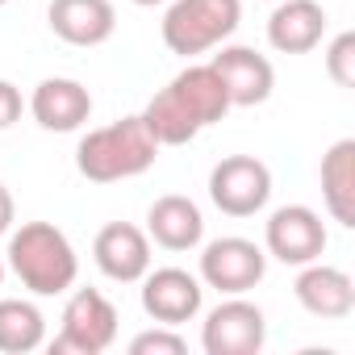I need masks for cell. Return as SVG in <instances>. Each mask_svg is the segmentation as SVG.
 <instances>
[{
	"label": "cell",
	"instance_id": "obj_14",
	"mask_svg": "<svg viewBox=\"0 0 355 355\" xmlns=\"http://www.w3.org/2000/svg\"><path fill=\"white\" fill-rule=\"evenodd\" d=\"M293 293H297L301 309H309L313 318H326V322H343L355 309V284H351V276L343 268L322 263V259H313V263L301 268Z\"/></svg>",
	"mask_w": 355,
	"mask_h": 355
},
{
	"label": "cell",
	"instance_id": "obj_26",
	"mask_svg": "<svg viewBox=\"0 0 355 355\" xmlns=\"http://www.w3.org/2000/svg\"><path fill=\"white\" fill-rule=\"evenodd\" d=\"M5 272H9V263H5V255H0V284H5Z\"/></svg>",
	"mask_w": 355,
	"mask_h": 355
},
{
	"label": "cell",
	"instance_id": "obj_2",
	"mask_svg": "<svg viewBox=\"0 0 355 355\" xmlns=\"http://www.w3.org/2000/svg\"><path fill=\"white\" fill-rule=\"evenodd\" d=\"M155 159H159V142L150 138V130L142 125L138 113L121 117V121H109L101 130H88L76 146V167L92 184L134 180Z\"/></svg>",
	"mask_w": 355,
	"mask_h": 355
},
{
	"label": "cell",
	"instance_id": "obj_23",
	"mask_svg": "<svg viewBox=\"0 0 355 355\" xmlns=\"http://www.w3.org/2000/svg\"><path fill=\"white\" fill-rule=\"evenodd\" d=\"M21 109H26L21 88H17V84H9V80H0V130L17 125V121H21Z\"/></svg>",
	"mask_w": 355,
	"mask_h": 355
},
{
	"label": "cell",
	"instance_id": "obj_6",
	"mask_svg": "<svg viewBox=\"0 0 355 355\" xmlns=\"http://www.w3.org/2000/svg\"><path fill=\"white\" fill-rule=\"evenodd\" d=\"M263 276H268V251L251 239L226 234V239L205 243V251H201V284L205 288H218L226 297H243Z\"/></svg>",
	"mask_w": 355,
	"mask_h": 355
},
{
	"label": "cell",
	"instance_id": "obj_9",
	"mask_svg": "<svg viewBox=\"0 0 355 355\" xmlns=\"http://www.w3.org/2000/svg\"><path fill=\"white\" fill-rule=\"evenodd\" d=\"M205 284L184 268H155L142 276V309L155 326H184L201 313Z\"/></svg>",
	"mask_w": 355,
	"mask_h": 355
},
{
	"label": "cell",
	"instance_id": "obj_18",
	"mask_svg": "<svg viewBox=\"0 0 355 355\" xmlns=\"http://www.w3.org/2000/svg\"><path fill=\"white\" fill-rule=\"evenodd\" d=\"M167 88L180 96V105L197 117V125H201V130H205V125H214V121H222V117L230 113L226 84L218 80V71H214L209 63H189V67L175 76Z\"/></svg>",
	"mask_w": 355,
	"mask_h": 355
},
{
	"label": "cell",
	"instance_id": "obj_16",
	"mask_svg": "<svg viewBox=\"0 0 355 355\" xmlns=\"http://www.w3.org/2000/svg\"><path fill=\"white\" fill-rule=\"evenodd\" d=\"M326 34V9L318 0H280L268 17V42L280 55H309Z\"/></svg>",
	"mask_w": 355,
	"mask_h": 355
},
{
	"label": "cell",
	"instance_id": "obj_22",
	"mask_svg": "<svg viewBox=\"0 0 355 355\" xmlns=\"http://www.w3.org/2000/svg\"><path fill=\"white\" fill-rule=\"evenodd\" d=\"M189 343L175 334V326H155V330H142L134 334L130 343V355H184Z\"/></svg>",
	"mask_w": 355,
	"mask_h": 355
},
{
	"label": "cell",
	"instance_id": "obj_21",
	"mask_svg": "<svg viewBox=\"0 0 355 355\" xmlns=\"http://www.w3.org/2000/svg\"><path fill=\"white\" fill-rule=\"evenodd\" d=\"M326 76L338 84V88H355V34H338L330 46H326Z\"/></svg>",
	"mask_w": 355,
	"mask_h": 355
},
{
	"label": "cell",
	"instance_id": "obj_3",
	"mask_svg": "<svg viewBox=\"0 0 355 355\" xmlns=\"http://www.w3.org/2000/svg\"><path fill=\"white\" fill-rule=\"evenodd\" d=\"M243 21V0H171L163 13V46L171 55H205L222 46Z\"/></svg>",
	"mask_w": 355,
	"mask_h": 355
},
{
	"label": "cell",
	"instance_id": "obj_11",
	"mask_svg": "<svg viewBox=\"0 0 355 355\" xmlns=\"http://www.w3.org/2000/svg\"><path fill=\"white\" fill-rule=\"evenodd\" d=\"M92 259H96L101 276H109L117 284H134L150 272V239L134 222H109L92 239Z\"/></svg>",
	"mask_w": 355,
	"mask_h": 355
},
{
	"label": "cell",
	"instance_id": "obj_4",
	"mask_svg": "<svg viewBox=\"0 0 355 355\" xmlns=\"http://www.w3.org/2000/svg\"><path fill=\"white\" fill-rule=\"evenodd\" d=\"M59 322V338L51 343L55 355H101L117 338V309L96 288H76Z\"/></svg>",
	"mask_w": 355,
	"mask_h": 355
},
{
	"label": "cell",
	"instance_id": "obj_7",
	"mask_svg": "<svg viewBox=\"0 0 355 355\" xmlns=\"http://www.w3.org/2000/svg\"><path fill=\"white\" fill-rule=\"evenodd\" d=\"M326 243H330L326 222L309 205H280L263 222V251L288 268H305V263L322 259Z\"/></svg>",
	"mask_w": 355,
	"mask_h": 355
},
{
	"label": "cell",
	"instance_id": "obj_12",
	"mask_svg": "<svg viewBox=\"0 0 355 355\" xmlns=\"http://www.w3.org/2000/svg\"><path fill=\"white\" fill-rule=\"evenodd\" d=\"M30 113L42 130L51 134H71L80 130L88 117H92V92L80 84V80H67V76H51L34 88L30 96Z\"/></svg>",
	"mask_w": 355,
	"mask_h": 355
},
{
	"label": "cell",
	"instance_id": "obj_10",
	"mask_svg": "<svg viewBox=\"0 0 355 355\" xmlns=\"http://www.w3.org/2000/svg\"><path fill=\"white\" fill-rule=\"evenodd\" d=\"M209 67L218 71V80L226 84L230 109H255L272 96L276 88V71L268 63V55H259L255 46H226L209 59Z\"/></svg>",
	"mask_w": 355,
	"mask_h": 355
},
{
	"label": "cell",
	"instance_id": "obj_25",
	"mask_svg": "<svg viewBox=\"0 0 355 355\" xmlns=\"http://www.w3.org/2000/svg\"><path fill=\"white\" fill-rule=\"evenodd\" d=\"M130 5H138V9H155V5H163V0H130Z\"/></svg>",
	"mask_w": 355,
	"mask_h": 355
},
{
	"label": "cell",
	"instance_id": "obj_8",
	"mask_svg": "<svg viewBox=\"0 0 355 355\" xmlns=\"http://www.w3.org/2000/svg\"><path fill=\"white\" fill-rule=\"evenodd\" d=\"M263 343H268V318L259 305L230 297L205 313V326H201L205 355H259Z\"/></svg>",
	"mask_w": 355,
	"mask_h": 355
},
{
	"label": "cell",
	"instance_id": "obj_19",
	"mask_svg": "<svg viewBox=\"0 0 355 355\" xmlns=\"http://www.w3.org/2000/svg\"><path fill=\"white\" fill-rule=\"evenodd\" d=\"M138 117H142V125L150 130V138H155L159 146H189V142L201 134L197 117L180 105V96H175L171 88H159V92L146 101V109H142Z\"/></svg>",
	"mask_w": 355,
	"mask_h": 355
},
{
	"label": "cell",
	"instance_id": "obj_24",
	"mask_svg": "<svg viewBox=\"0 0 355 355\" xmlns=\"http://www.w3.org/2000/svg\"><path fill=\"white\" fill-rule=\"evenodd\" d=\"M13 222H17V205H13V193L0 184V234H9L13 230Z\"/></svg>",
	"mask_w": 355,
	"mask_h": 355
},
{
	"label": "cell",
	"instance_id": "obj_1",
	"mask_svg": "<svg viewBox=\"0 0 355 355\" xmlns=\"http://www.w3.org/2000/svg\"><path fill=\"white\" fill-rule=\"evenodd\" d=\"M5 263L34 297H59L80 276L76 247L55 222H26L21 230H9Z\"/></svg>",
	"mask_w": 355,
	"mask_h": 355
},
{
	"label": "cell",
	"instance_id": "obj_5",
	"mask_svg": "<svg viewBox=\"0 0 355 355\" xmlns=\"http://www.w3.org/2000/svg\"><path fill=\"white\" fill-rule=\"evenodd\" d=\"M209 201L226 218H255L272 201V171L255 155H226L209 171Z\"/></svg>",
	"mask_w": 355,
	"mask_h": 355
},
{
	"label": "cell",
	"instance_id": "obj_13",
	"mask_svg": "<svg viewBox=\"0 0 355 355\" xmlns=\"http://www.w3.org/2000/svg\"><path fill=\"white\" fill-rule=\"evenodd\" d=\"M46 21L67 46H101L117 30V9L109 0H51Z\"/></svg>",
	"mask_w": 355,
	"mask_h": 355
},
{
	"label": "cell",
	"instance_id": "obj_17",
	"mask_svg": "<svg viewBox=\"0 0 355 355\" xmlns=\"http://www.w3.org/2000/svg\"><path fill=\"white\" fill-rule=\"evenodd\" d=\"M322 201L338 226H355V138H338L322 155Z\"/></svg>",
	"mask_w": 355,
	"mask_h": 355
},
{
	"label": "cell",
	"instance_id": "obj_15",
	"mask_svg": "<svg viewBox=\"0 0 355 355\" xmlns=\"http://www.w3.org/2000/svg\"><path fill=\"white\" fill-rule=\"evenodd\" d=\"M146 239L163 251H193L205 239V218L201 205L180 197V193H167L146 209Z\"/></svg>",
	"mask_w": 355,
	"mask_h": 355
},
{
	"label": "cell",
	"instance_id": "obj_20",
	"mask_svg": "<svg viewBox=\"0 0 355 355\" xmlns=\"http://www.w3.org/2000/svg\"><path fill=\"white\" fill-rule=\"evenodd\" d=\"M46 343V318L34 301L0 297V351L5 355H30Z\"/></svg>",
	"mask_w": 355,
	"mask_h": 355
},
{
	"label": "cell",
	"instance_id": "obj_27",
	"mask_svg": "<svg viewBox=\"0 0 355 355\" xmlns=\"http://www.w3.org/2000/svg\"><path fill=\"white\" fill-rule=\"evenodd\" d=\"M5 5H9V0H0V9H5Z\"/></svg>",
	"mask_w": 355,
	"mask_h": 355
}]
</instances>
